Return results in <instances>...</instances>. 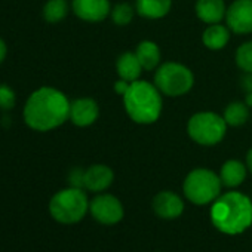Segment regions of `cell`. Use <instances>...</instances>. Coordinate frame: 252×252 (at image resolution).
<instances>
[{"mask_svg":"<svg viewBox=\"0 0 252 252\" xmlns=\"http://www.w3.org/2000/svg\"><path fill=\"white\" fill-rule=\"evenodd\" d=\"M209 215L221 233L240 234L252 225V200L240 191H227L212 202Z\"/></svg>","mask_w":252,"mask_h":252,"instance_id":"cell-2","label":"cell"},{"mask_svg":"<svg viewBox=\"0 0 252 252\" xmlns=\"http://www.w3.org/2000/svg\"><path fill=\"white\" fill-rule=\"evenodd\" d=\"M70 101L64 92L42 86L32 92L23 110V117L30 129L48 132L60 128L70 119Z\"/></svg>","mask_w":252,"mask_h":252,"instance_id":"cell-1","label":"cell"},{"mask_svg":"<svg viewBox=\"0 0 252 252\" xmlns=\"http://www.w3.org/2000/svg\"><path fill=\"white\" fill-rule=\"evenodd\" d=\"M237 67L245 73H252V40L240 45L234 55Z\"/></svg>","mask_w":252,"mask_h":252,"instance_id":"cell-22","label":"cell"},{"mask_svg":"<svg viewBox=\"0 0 252 252\" xmlns=\"http://www.w3.org/2000/svg\"><path fill=\"white\" fill-rule=\"evenodd\" d=\"M222 117L225 123L230 126H242L246 123L249 117V105L246 102H239V101L231 102L225 107Z\"/></svg>","mask_w":252,"mask_h":252,"instance_id":"cell-20","label":"cell"},{"mask_svg":"<svg viewBox=\"0 0 252 252\" xmlns=\"http://www.w3.org/2000/svg\"><path fill=\"white\" fill-rule=\"evenodd\" d=\"M246 166H248V171H251V174H252V149L246 155Z\"/></svg>","mask_w":252,"mask_h":252,"instance_id":"cell-29","label":"cell"},{"mask_svg":"<svg viewBox=\"0 0 252 252\" xmlns=\"http://www.w3.org/2000/svg\"><path fill=\"white\" fill-rule=\"evenodd\" d=\"M71 8L74 15L86 23L104 21L111 14L108 0H71Z\"/></svg>","mask_w":252,"mask_h":252,"instance_id":"cell-10","label":"cell"},{"mask_svg":"<svg viewBox=\"0 0 252 252\" xmlns=\"http://www.w3.org/2000/svg\"><path fill=\"white\" fill-rule=\"evenodd\" d=\"M123 105L128 116L140 125L155 123L162 113V92L156 85L146 80L131 82L123 95Z\"/></svg>","mask_w":252,"mask_h":252,"instance_id":"cell-3","label":"cell"},{"mask_svg":"<svg viewBox=\"0 0 252 252\" xmlns=\"http://www.w3.org/2000/svg\"><path fill=\"white\" fill-rule=\"evenodd\" d=\"M89 212L99 224L114 225L123 220L125 209L122 202L113 194H98L89 202Z\"/></svg>","mask_w":252,"mask_h":252,"instance_id":"cell-8","label":"cell"},{"mask_svg":"<svg viewBox=\"0 0 252 252\" xmlns=\"http://www.w3.org/2000/svg\"><path fill=\"white\" fill-rule=\"evenodd\" d=\"M114 181V172L107 165H92L85 169V189L94 193L107 190Z\"/></svg>","mask_w":252,"mask_h":252,"instance_id":"cell-13","label":"cell"},{"mask_svg":"<svg viewBox=\"0 0 252 252\" xmlns=\"http://www.w3.org/2000/svg\"><path fill=\"white\" fill-rule=\"evenodd\" d=\"M155 85L163 95L181 96L193 88L194 76L189 67L180 63L168 61L156 70Z\"/></svg>","mask_w":252,"mask_h":252,"instance_id":"cell-7","label":"cell"},{"mask_svg":"<svg viewBox=\"0 0 252 252\" xmlns=\"http://www.w3.org/2000/svg\"><path fill=\"white\" fill-rule=\"evenodd\" d=\"M129 82H126V80H123V79H120V80H117L116 82V85H114V91L119 94V95H125L126 94V91H128V88H129Z\"/></svg>","mask_w":252,"mask_h":252,"instance_id":"cell-26","label":"cell"},{"mask_svg":"<svg viewBox=\"0 0 252 252\" xmlns=\"http://www.w3.org/2000/svg\"><path fill=\"white\" fill-rule=\"evenodd\" d=\"M99 116V107L92 98H77L70 104V120L79 126L86 128L96 122Z\"/></svg>","mask_w":252,"mask_h":252,"instance_id":"cell-12","label":"cell"},{"mask_svg":"<svg viewBox=\"0 0 252 252\" xmlns=\"http://www.w3.org/2000/svg\"><path fill=\"white\" fill-rule=\"evenodd\" d=\"M227 131V123L222 116L212 111L196 113L189 119L187 134L189 137L205 147L215 146L222 141Z\"/></svg>","mask_w":252,"mask_h":252,"instance_id":"cell-6","label":"cell"},{"mask_svg":"<svg viewBox=\"0 0 252 252\" xmlns=\"http://www.w3.org/2000/svg\"><path fill=\"white\" fill-rule=\"evenodd\" d=\"M227 27L236 34L252 33V0H234L228 6Z\"/></svg>","mask_w":252,"mask_h":252,"instance_id":"cell-9","label":"cell"},{"mask_svg":"<svg viewBox=\"0 0 252 252\" xmlns=\"http://www.w3.org/2000/svg\"><path fill=\"white\" fill-rule=\"evenodd\" d=\"M227 9L224 0H197L196 2V15L200 21L212 26L220 24L225 18Z\"/></svg>","mask_w":252,"mask_h":252,"instance_id":"cell-14","label":"cell"},{"mask_svg":"<svg viewBox=\"0 0 252 252\" xmlns=\"http://www.w3.org/2000/svg\"><path fill=\"white\" fill-rule=\"evenodd\" d=\"M135 55H137V58L140 60L143 68L147 70V71H152V70H155L156 67H159L160 58H162L159 46H158L155 42H152V40H144V42H141V43L137 46V49H135Z\"/></svg>","mask_w":252,"mask_h":252,"instance_id":"cell-18","label":"cell"},{"mask_svg":"<svg viewBox=\"0 0 252 252\" xmlns=\"http://www.w3.org/2000/svg\"><path fill=\"white\" fill-rule=\"evenodd\" d=\"M246 174H248V166L243 165L239 160L231 159V160H227L221 166L220 180H221V183H222L224 187H227V189H236V187H239L245 181Z\"/></svg>","mask_w":252,"mask_h":252,"instance_id":"cell-15","label":"cell"},{"mask_svg":"<svg viewBox=\"0 0 252 252\" xmlns=\"http://www.w3.org/2000/svg\"><path fill=\"white\" fill-rule=\"evenodd\" d=\"M6 55H8V46L3 39H0V64L5 61Z\"/></svg>","mask_w":252,"mask_h":252,"instance_id":"cell-28","label":"cell"},{"mask_svg":"<svg viewBox=\"0 0 252 252\" xmlns=\"http://www.w3.org/2000/svg\"><path fill=\"white\" fill-rule=\"evenodd\" d=\"M89 211V200L83 189L67 187L55 193L49 202L51 217L60 224H76Z\"/></svg>","mask_w":252,"mask_h":252,"instance_id":"cell-4","label":"cell"},{"mask_svg":"<svg viewBox=\"0 0 252 252\" xmlns=\"http://www.w3.org/2000/svg\"><path fill=\"white\" fill-rule=\"evenodd\" d=\"M116 70H117V74L120 79L131 83V82L138 80V77L144 68L140 63V60L137 58L135 52H125L117 58Z\"/></svg>","mask_w":252,"mask_h":252,"instance_id":"cell-16","label":"cell"},{"mask_svg":"<svg viewBox=\"0 0 252 252\" xmlns=\"http://www.w3.org/2000/svg\"><path fill=\"white\" fill-rule=\"evenodd\" d=\"M17 104V95L9 85L0 83V108L8 111L12 110Z\"/></svg>","mask_w":252,"mask_h":252,"instance_id":"cell-24","label":"cell"},{"mask_svg":"<svg viewBox=\"0 0 252 252\" xmlns=\"http://www.w3.org/2000/svg\"><path fill=\"white\" fill-rule=\"evenodd\" d=\"M221 187L222 183L220 175L206 168H196L187 174L183 184V191L187 200L202 206L212 203L221 194Z\"/></svg>","mask_w":252,"mask_h":252,"instance_id":"cell-5","label":"cell"},{"mask_svg":"<svg viewBox=\"0 0 252 252\" xmlns=\"http://www.w3.org/2000/svg\"><path fill=\"white\" fill-rule=\"evenodd\" d=\"M153 211L163 220H175L184 212V202L177 193L165 190L153 197Z\"/></svg>","mask_w":252,"mask_h":252,"instance_id":"cell-11","label":"cell"},{"mask_svg":"<svg viewBox=\"0 0 252 252\" xmlns=\"http://www.w3.org/2000/svg\"><path fill=\"white\" fill-rule=\"evenodd\" d=\"M68 14V3L67 0H48L43 6V18L51 23L57 24L63 21Z\"/></svg>","mask_w":252,"mask_h":252,"instance_id":"cell-21","label":"cell"},{"mask_svg":"<svg viewBox=\"0 0 252 252\" xmlns=\"http://www.w3.org/2000/svg\"><path fill=\"white\" fill-rule=\"evenodd\" d=\"M202 40L208 49L220 51L230 40V29L225 26H221V24H212L203 32Z\"/></svg>","mask_w":252,"mask_h":252,"instance_id":"cell-19","label":"cell"},{"mask_svg":"<svg viewBox=\"0 0 252 252\" xmlns=\"http://www.w3.org/2000/svg\"><path fill=\"white\" fill-rule=\"evenodd\" d=\"M68 184H70V187L85 189V169L73 168L68 174Z\"/></svg>","mask_w":252,"mask_h":252,"instance_id":"cell-25","label":"cell"},{"mask_svg":"<svg viewBox=\"0 0 252 252\" xmlns=\"http://www.w3.org/2000/svg\"><path fill=\"white\" fill-rule=\"evenodd\" d=\"M111 20L114 24L123 27L128 26L132 18H134V9L129 3H117L113 9H111Z\"/></svg>","mask_w":252,"mask_h":252,"instance_id":"cell-23","label":"cell"},{"mask_svg":"<svg viewBox=\"0 0 252 252\" xmlns=\"http://www.w3.org/2000/svg\"><path fill=\"white\" fill-rule=\"evenodd\" d=\"M242 88L246 91V94H252V73H246L242 77Z\"/></svg>","mask_w":252,"mask_h":252,"instance_id":"cell-27","label":"cell"},{"mask_svg":"<svg viewBox=\"0 0 252 252\" xmlns=\"http://www.w3.org/2000/svg\"><path fill=\"white\" fill-rule=\"evenodd\" d=\"M172 0H137L135 9L140 17L149 20H159L169 14Z\"/></svg>","mask_w":252,"mask_h":252,"instance_id":"cell-17","label":"cell"}]
</instances>
